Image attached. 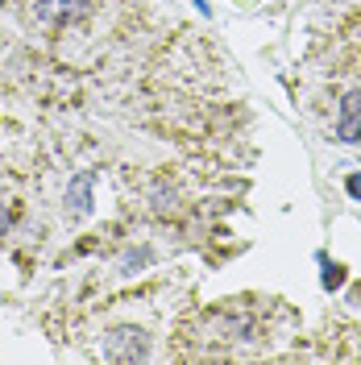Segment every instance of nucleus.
Listing matches in <instances>:
<instances>
[{
  "label": "nucleus",
  "instance_id": "nucleus-1",
  "mask_svg": "<svg viewBox=\"0 0 361 365\" xmlns=\"http://www.w3.org/2000/svg\"><path fill=\"white\" fill-rule=\"evenodd\" d=\"M104 357L108 361H146L150 357V341L141 328H113L104 336Z\"/></svg>",
  "mask_w": 361,
  "mask_h": 365
},
{
  "label": "nucleus",
  "instance_id": "nucleus-2",
  "mask_svg": "<svg viewBox=\"0 0 361 365\" xmlns=\"http://www.w3.org/2000/svg\"><path fill=\"white\" fill-rule=\"evenodd\" d=\"M88 13V0H38L34 4V17L42 25H63V21H75Z\"/></svg>",
  "mask_w": 361,
  "mask_h": 365
},
{
  "label": "nucleus",
  "instance_id": "nucleus-3",
  "mask_svg": "<svg viewBox=\"0 0 361 365\" xmlns=\"http://www.w3.org/2000/svg\"><path fill=\"white\" fill-rule=\"evenodd\" d=\"M337 137H340V141H349V145H357V141H361V88L349 91V96L340 100Z\"/></svg>",
  "mask_w": 361,
  "mask_h": 365
},
{
  "label": "nucleus",
  "instance_id": "nucleus-4",
  "mask_svg": "<svg viewBox=\"0 0 361 365\" xmlns=\"http://www.w3.org/2000/svg\"><path fill=\"white\" fill-rule=\"evenodd\" d=\"M91 182H96L91 170H79V175L67 182V204H71V216H75V220H83L91 212Z\"/></svg>",
  "mask_w": 361,
  "mask_h": 365
},
{
  "label": "nucleus",
  "instance_id": "nucleus-5",
  "mask_svg": "<svg viewBox=\"0 0 361 365\" xmlns=\"http://www.w3.org/2000/svg\"><path fill=\"white\" fill-rule=\"evenodd\" d=\"M320 262H324V274H320L324 291H337V287H345V266H340V262H328V257H320Z\"/></svg>",
  "mask_w": 361,
  "mask_h": 365
},
{
  "label": "nucleus",
  "instance_id": "nucleus-6",
  "mask_svg": "<svg viewBox=\"0 0 361 365\" xmlns=\"http://www.w3.org/2000/svg\"><path fill=\"white\" fill-rule=\"evenodd\" d=\"M345 191H349L353 200H361V175H349V179H345Z\"/></svg>",
  "mask_w": 361,
  "mask_h": 365
},
{
  "label": "nucleus",
  "instance_id": "nucleus-7",
  "mask_svg": "<svg viewBox=\"0 0 361 365\" xmlns=\"http://www.w3.org/2000/svg\"><path fill=\"white\" fill-rule=\"evenodd\" d=\"M4 228H9V212L0 207V237H4Z\"/></svg>",
  "mask_w": 361,
  "mask_h": 365
},
{
  "label": "nucleus",
  "instance_id": "nucleus-8",
  "mask_svg": "<svg viewBox=\"0 0 361 365\" xmlns=\"http://www.w3.org/2000/svg\"><path fill=\"white\" fill-rule=\"evenodd\" d=\"M353 303H361V287H357V291H353Z\"/></svg>",
  "mask_w": 361,
  "mask_h": 365
}]
</instances>
